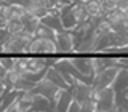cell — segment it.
I'll list each match as a JSON object with an SVG mask.
<instances>
[{
    "mask_svg": "<svg viewBox=\"0 0 128 112\" xmlns=\"http://www.w3.org/2000/svg\"><path fill=\"white\" fill-rule=\"evenodd\" d=\"M62 91H64L62 88H59L58 85H54L53 82H50V80L43 78L42 82H38L37 85H35V88L32 90V93L42 94V96H45V98H48L50 101L56 102V101L59 99V96H61Z\"/></svg>",
    "mask_w": 128,
    "mask_h": 112,
    "instance_id": "7a4b0ae2",
    "label": "cell"
},
{
    "mask_svg": "<svg viewBox=\"0 0 128 112\" xmlns=\"http://www.w3.org/2000/svg\"><path fill=\"white\" fill-rule=\"evenodd\" d=\"M8 19L5 18V16H3L2 13H0V29H6V26H8Z\"/></svg>",
    "mask_w": 128,
    "mask_h": 112,
    "instance_id": "484cf974",
    "label": "cell"
},
{
    "mask_svg": "<svg viewBox=\"0 0 128 112\" xmlns=\"http://www.w3.org/2000/svg\"><path fill=\"white\" fill-rule=\"evenodd\" d=\"M115 93H126L128 91V67H120L117 72V77H115L114 83H112Z\"/></svg>",
    "mask_w": 128,
    "mask_h": 112,
    "instance_id": "30bf717a",
    "label": "cell"
},
{
    "mask_svg": "<svg viewBox=\"0 0 128 112\" xmlns=\"http://www.w3.org/2000/svg\"><path fill=\"white\" fill-rule=\"evenodd\" d=\"M82 110V104L77 102V101H74L70 104V107H69V112H80Z\"/></svg>",
    "mask_w": 128,
    "mask_h": 112,
    "instance_id": "d4e9b609",
    "label": "cell"
},
{
    "mask_svg": "<svg viewBox=\"0 0 128 112\" xmlns=\"http://www.w3.org/2000/svg\"><path fill=\"white\" fill-rule=\"evenodd\" d=\"M32 110H42V112H56L54 102L42 94L34 93V101H32Z\"/></svg>",
    "mask_w": 128,
    "mask_h": 112,
    "instance_id": "8fae6325",
    "label": "cell"
},
{
    "mask_svg": "<svg viewBox=\"0 0 128 112\" xmlns=\"http://www.w3.org/2000/svg\"><path fill=\"white\" fill-rule=\"evenodd\" d=\"M54 54L58 53V45H56V40H50V38H40L35 37L30 43L29 48V54Z\"/></svg>",
    "mask_w": 128,
    "mask_h": 112,
    "instance_id": "3957f363",
    "label": "cell"
},
{
    "mask_svg": "<svg viewBox=\"0 0 128 112\" xmlns=\"http://www.w3.org/2000/svg\"><path fill=\"white\" fill-rule=\"evenodd\" d=\"M16 59L18 58H13V56H3V58H0V66H2L6 72L13 70L16 67Z\"/></svg>",
    "mask_w": 128,
    "mask_h": 112,
    "instance_id": "44dd1931",
    "label": "cell"
},
{
    "mask_svg": "<svg viewBox=\"0 0 128 112\" xmlns=\"http://www.w3.org/2000/svg\"><path fill=\"white\" fill-rule=\"evenodd\" d=\"M24 21V34L30 35V37H35V34H37V29L40 27V19L35 18V16H32L30 13H27L26 16L22 18Z\"/></svg>",
    "mask_w": 128,
    "mask_h": 112,
    "instance_id": "9a60e30c",
    "label": "cell"
},
{
    "mask_svg": "<svg viewBox=\"0 0 128 112\" xmlns=\"http://www.w3.org/2000/svg\"><path fill=\"white\" fill-rule=\"evenodd\" d=\"M5 112H22V110H21V107L18 106V102H14L13 106H10V107H8V109H6Z\"/></svg>",
    "mask_w": 128,
    "mask_h": 112,
    "instance_id": "4316f807",
    "label": "cell"
},
{
    "mask_svg": "<svg viewBox=\"0 0 128 112\" xmlns=\"http://www.w3.org/2000/svg\"><path fill=\"white\" fill-rule=\"evenodd\" d=\"M56 35H58V32H54L53 29H50V27H46L45 24H40V27L37 29V34H35V37H40V38H50V40H56Z\"/></svg>",
    "mask_w": 128,
    "mask_h": 112,
    "instance_id": "d6986e66",
    "label": "cell"
},
{
    "mask_svg": "<svg viewBox=\"0 0 128 112\" xmlns=\"http://www.w3.org/2000/svg\"><path fill=\"white\" fill-rule=\"evenodd\" d=\"M70 93L74 96V101L83 104L85 101L91 99L93 85H88V83H83V82H77L74 86H70Z\"/></svg>",
    "mask_w": 128,
    "mask_h": 112,
    "instance_id": "ba28073f",
    "label": "cell"
},
{
    "mask_svg": "<svg viewBox=\"0 0 128 112\" xmlns=\"http://www.w3.org/2000/svg\"><path fill=\"white\" fill-rule=\"evenodd\" d=\"M122 2V0H101V3H102V8H104V13H110V11H114V10H117V6H118V3ZM104 14V16H106Z\"/></svg>",
    "mask_w": 128,
    "mask_h": 112,
    "instance_id": "7402d4cb",
    "label": "cell"
},
{
    "mask_svg": "<svg viewBox=\"0 0 128 112\" xmlns=\"http://www.w3.org/2000/svg\"><path fill=\"white\" fill-rule=\"evenodd\" d=\"M118 69H120V66H114V67L106 69L104 72H101V74H98V75L94 77L93 86L96 88V90H104V88L112 86V83H114L115 77H117Z\"/></svg>",
    "mask_w": 128,
    "mask_h": 112,
    "instance_id": "277c9868",
    "label": "cell"
},
{
    "mask_svg": "<svg viewBox=\"0 0 128 112\" xmlns=\"http://www.w3.org/2000/svg\"><path fill=\"white\" fill-rule=\"evenodd\" d=\"M98 109L99 110L115 112V91H114V88H112V86L104 88V90H99Z\"/></svg>",
    "mask_w": 128,
    "mask_h": 112,
    "instance_id": "5b68a950",
    "label": "cell"
},
{
    "mask_svg": "<svg viewBox=\"0 0 128 112\" xmlns=\"http://www.w3.org/2000/svg\"><path fill=\"white\" fill-rule=\"evenodd\" d=\"M74 67L85 77H94V58H70Z\"/></svg>",
    "mask_w": 128,
    "mask_h": 112,
    "instance_id": "52a82bcc",
    "label": "cell"
},
{
    "mask_svg": "<svg viewBox=\"0 0 128 112\" xmlns=\"http://www.w3.org/2000/svg\"><path fill=\"white\" fill-rule=\"evenodd\" d=\"M126 93H128V91H126Z\"/></svg>",
    "mask_w": 128,
    "mask_h": 112,
    "instance_id": "1f68e13d",
    "label": "cell"
},
{
    "mask_svg": "<svg viewBox=\"0 0 128 112\" xmlns=\"http://www.w3.org/2000/svg\"><path fill=\"white\" fill-rule=\"evenodd\" d=\"M85 8L90 19H99V18H104V14H106L101 0H85Z\"/></svg>",
    "mask_w": 128,
    "mask_h": 112,
    "instance_id": "7c38bea8",
    "label": "cell"
},
{
    "mask_svg": "<svg viewBox=\"0 0 128 112\" xmlns=\"http://www.w3.org/2000/svg\"><path fill=\"white\" fill-rule=\"evenodd\" d=\"M35 37H30L27 34H16V35H11L8 38L6 43H3V53H29V48H30V43Z\"/></svg>",
    "mask_w": 128,
    "mask_h": 112,
    "instance_id": "6da1fadb",
    "label": "cell"
},
{
    "mask_svg": "<svg viewBox=\"0 0 128 112\" xmlns=\"http://www.w3.org/2000/svg\"><path fill=\"white\" fill-rule=\"evenodd\" d=\"M0 53H3V46H2V43H0Z\"/></svg>",
    "mask_w": 128,
    "mask_h": 112,
    "instance_id": "f1b7e54d",
    "label": "cell"
},
{
    "mask_svg": "<svg viewBox=\"0 0 128 112\" xmlns=\"http://www.w3.org/2000/svg\"><path fill=\"white\" fill-rule=\"evenodd\" d=\"M69 2H75V0H69Z\"/></svg>",
    "mask_w": 128,
    "mask_h": 112,
    "instance_id": "f546056e",
    "label": "cell"
},
{
    "mask_svg": "<svg viewBox=\"0 0 128 112\" xmlns=\"http://www.w3.org/2000/svg\"><path fill=\"white\" fill-rule=\"evenodd\" d=\"M45 78H46V80H50V82H53L54 85H58L59 88H62V90H70V86L67 85V82L64 80V77L61 75V72L56 69L54 66H48Z\"/></svg>",
    "mask_w": 128,
    "mask_h": 112,
    "instance_id": "4fadbf2b",
    "label": "cell"
},
{
    "mask_svg": "<svg viewBox=\"0 0 128 112\" xmlns=\"http://www.w3.org/2000/svg\"><path fill=\"white\" fill-rule=\"evenodd\" d=\"M40 22L42 24H45L46 27H50V29H53L54 32H62L64 30V26H62V22H61V18H59L58 14H46L43 19H40Z\"/></svg>",
    "mask_w": 128,
    "mask_h": 112,
    "instance_id": "2e32d148",
    "label": "cell"
},
{
    "mask_svg": "<svg viewBox=\"0 0 128 112\" xmlns=\"http://www.w3.org/2000/svg\"><path fill=\"white\" fill-rule=\"evenodd\" d=\"M6 30L10 32L11 35H16V34H22L24 32V21L22 19H11L6 26Z\"/></svg>",
    "mask_w": 128,
    "mask_h": 112,
    "instance_id": "ac0fdd59",
    "label": "cell"
},
{
    "mask_svg": "<svg viewBox=\"0 0 128 112\" xmlns=\"http://www.w3.org/2000/svg\"><path fill=\"white\" fill-rule=\"evenodd\" d=\"M16 70L19 72V74H27L29 72V56H26V58H18L16 59Z\"/></svg>",
    "mask_w": 128,
    "mask_h": 112,
    "instance_id": "ffe728a7",
    "label": "cell"
},
{
    "mask_svg": "<svg viewBox=\"0 0 128 112\" xmlns=\"http://www.w3.org/2000/svg\"><path fill=\"white\" fill-rule=\"evenodd\" d=\"M123 2H126V3H128V0H123Z\"/></svg>",
    "mask_w": 128,
    "mask_h": 112,
    "instance_id": "4dcf8cb0",
    "label": "cell"
},
{
    "mask_svg": "<svg viewBox=\"0 0 128 112\" xmlns=\"http://www.w3.org/2000/svg\"><path fill=\"white\" fill-rule=\"evenodd\" d=\"M72 102H74V96H72L70 90H64L59 96V99L54 102V109L56 112H69V107Z\"/></svg>",
    "mask_w": 128,
    "mask_h": 112,
    "instance_id": "5bb4252c",
    "label": "cell"
},
{
    "mask_svg": "<svg viewBox=\"0 0 128 112\" xmlns=\"http://www.w3.org/2000/svg\"><path fill=\"white\" fill-rule=\"evenodd\" d=\"M59 18H61V22L64 26V30H74L78 26L75 13H74V8H72V3H67V5L62 6L61 13H59Z\"/></svg>",
    "mask_w": 128,
    "mask_h": 112,
    "instance_id": "9c48e42d",
    "label": "cell"
},
{
    "mask_svg": "<svg viewBox=\"0 0 128 112\" xmlns=\"http://www.w3.org/2000/svg\"><path fill=\"white\" fill-rule=\"evenodd\" d=\"M46 59L42 58H32L29 56V72H42L46 69Z\"/></svg>",
    "mask_w": 128,
    "mask_h": 112,
    "instance_id": "e0dca14e",
    "label": "cell"
},
{
    "mask_svg": "<svg viewBox=\"0 0 128 112\" xmlns=\"http://www.w3.org/2000/svg\"><path fill=\"white\" fill-rule=\"evenodd\" d=\"M5 3V0H0V8H2V5Z\"/></svg>",
    "mask_w": 128,
    "mask_h": 112,
    "instance_id": "83f0119b",
    "label": "cell"
},
{
    "mask_svg": "<svg viewBox=\"0 0 128 112\" xmlns=\"http://www.w3.org/2000/svg\"><path fill=\"white\" fill-rule=\"evenodd\" d=\"M10 37H11V34L6 29H0V43H2V45H3V43H6Z\"/></svg>",
    "mask_w": 128,
    "mask_h": 112,
    "instance_id": "cb8c5ba5",
    "label": "cell"
},
{
    "mask_svg": "<svg viewBox=\"0 0 128 112\" xmlns=\"http://www.w3.org/2000/svg\"><path fill=\"white\" fill-rule=\"evenodd\" d=\"M98 110V102H94L93 99H88L82 104V110L80 112H96Z\"/></svg>",
    "mask_w": 128,
    "mask_h": 112,
    "instance_id": "603a6c76",
    "label": "cell"
},
{
    "mask_svg": "<svg viewBox=\"0 0 128 112\" xmlns=\"http://www.w3.org/2000/svg\"><path fill=\"white\" fill-rule=\"evenodd\" d=\"M56 45L58 53H70L75 50V38L70 30H62L56 35Z\"/></svg>",
    "mask_w": 128,
    "mask_h": 112,
    "instance_id": "8992f818",
    "label": "cell"
}]
</instances>
